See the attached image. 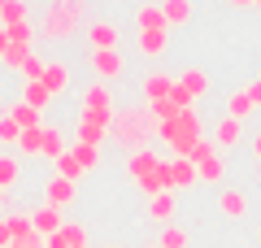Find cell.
I'll return each instance as SVG.
<instances>
[{"label":"cell","mask_w":261,"mask_h":248,"mask_svg":"<svg viewBox=\"0 0 261 248\" xmlns=\"http://www.w3.org/2000/svg\"><path fill=\"white\" fill-rule=\"evenodd\" d=\"M109 135L118 139V148H126V153H144V148H152L157 122H152L148 105H126V109H113Z\"/></svg>","instance_id":"obj_1"},{"label":"cell","mask_w":261,"mask_h":248,"mask_svg":"<svg viewBox=\"0 0 261 248\" xmlns=\"http://www.w3.org/2000/svg\"><path fill=\"white\" fill-rule=\"evenodd\" d=\"M87 22V0H48L44 13H39V39H74Z\"/></svg>","instance_id":"obj_2"},{"label":"cell","mask_w":261,"mask_h":248,"mask_svg":"<svg viewBox=\"0 0 261 248\" xmlns=\"http://www.w3.org/2000/svg\"><path fill=\"white\" fill-rule=\"evenodd\" d=\"M109 122H113V113H109V118H105V113H79V122H74V144L100 148L105 135H109Z\"/></svg>","instance_id":"obj_3"},{"label":"cell","mask_w":261,"mask_h":248,"mask_svg":"<svg viewBox=\"0 0 261 248\" xmlns=\"http://www.w3.org/2000/svg\"><path fill=\"white\" fill-rule=\"evenodd\" d=\"M118 109V105H113V92H109V83H87L83 92H79V113H105V118H109V113Z\"/></svg>","instance_id":"obj_4"},{"label":"cell","mask_w":261,"mask_h":248,"mask_svg":"<svg viewBox=\"0 0 261 248\" xmlns=\"http://www.w3.org/2000/svg\"><path fill=\"white\" fill-rule=\"evenodd\" d=\"M87 61H92V74L100 83H113V79H122L126 74V57L113 48V53H87Z\"/></svg>","instance_id":"obj_5"},{"label":"cell","mask_w":261,"mask_h":248,"mask_svg":"<svg viewBox=\"0 0 261 248\" xmlns=\"http://www.w3.org/2000/svg\"><path fill=\"white\" fill-rule=\"evenodd\" d=\"M113 48H118V27L109 18L87 22V53H113Z\"/></svg>","instance_id":"obj_6"},{"label":"cell","mask_w":261,"mask_h":248,"mask_svg":"<svg viewBox=\"0 0 261 248\" xmlns=\"http://www.w3.org/2000/svg\"><path fill=\"white\" fill-rule=\"evenodd\" d=\"M27 213H31V227H35L44 239H48V235H57V231L65 227V213L57 209V205H39V209H27Z\"/></svg>","instance_id":"obj_7"},{"label":"cell","mask_w":261,"mask_h":248,"mask_svg":"<svg viewBox=\"0 0 261 248\" xmlns=\"http://www.w3.org/2000/svg\"><path fill=\"white\" fill-rule=\"evenodd\" d=\"M144 105H157V101H170V92H174V74H161V70H152V74H144Z\"/></svg>","instance_id":"obj_8"},{"label":"cell","mask_w":261,"mask_h":248,"mask_svg":"<svg viewBox=\"0 0 261 248\" xmlns=\"http://www.w3.org/2000/svg\"><path fill=\"white\" fill-rule=\"evenodd\" d=\"M39 83L48 87V96H65V92H70V83H74V74H70V65H65V61H48Z\"/></svg>","instance_id":"obj_9"},{"label":"cell","mask_w":261,"mask_h":248,"mask_svg":"<svg viewBox=\"0 0 261 248\" xmlns=\"http://www.w3.org/2000/svg\"><path fill=\"white\" fill-rule=\"evenodd\" d=\"M218 213L231 218V222L248 218V196H244L240 187H222V192H218Z\"/></svg>","instance_id":"obj_10"},{"label":"cell","mask_w":261,"mask_h":248,"mask_svg":"<svg viewBox=\"0 0 261 248\" xmlns=\"http://www.w3.org/2000/svg\"><path fill=\"white\" fill-rule=\"evenodd\" d=\"M79 196V183H70V179H61V175H53L44 183V205H57V209H65V205Z\"/></svg>","instance_id":"obj_11"},{"label":"cell","mask_w":261,"mask_h":248,"mask_svg":"<svg viewBox=\"0 0 261 248\" xmlns=\"http://www.w3.org/2000/svg\"><path fill=\"white\" fill-rule=\"evenodd\" d=\"M44 248H87V227L83 222H65L57 235L44 239Z\"/></svg>","instance_id":"obj_12"},{"label":"cell","mask_w":261,"mask_h":248,"mask_svg":"<svg viewBox=\"0 0 261 248\" xmlns=\"http://www.w3.org/2000/svg\"><path fill=\"white\" fill-rule=\"evenodd\" d=\"M226 179V157L222 153H209L205 161L196 165V183H205V187H222Z\"/></svg>","instance_id":"obj_13"},{"label":"cell","mask_w":261,"mask_h":248,"mask_svg":"<svg viewBox=\"0 0 261 248\" xmlns=\"http://www.w3.org/2000/svg\"><path fill=\"white\" fill-rule=\"evenodd\" d=\"M235 144H240V122H235L231 113H222V118L214 122V148L218 153H231Z\"/></svg>","instance_id":"obj_14"},{"label":"cell","mask_w":261,"mask_h":248,"mask_svg":"<svg viewBox=\"0 0 261 248\" xmlns=\"http://www.w3.org/2000/svg\"><path fill=\"white\" fill-rule=\"evenodd\" d=\"M174 83L183 87L187 96H192V101H200V96L209 92V74L200 70V65H187V70H178V79H174Z\"/></svg>","instance_id":"obj_15"},{"label":"cell","mask_w":261,"mask_h":248,"mask_svg":"<svg viewBox=\"0 0 261 248\" xmlns=\"http://www.w3.org/2000/svg\"><path fill=\"white\" fill-rule=\"evenodd\" d=\"M166 165H170V192H187L196 183V165L187 157H170Z\"/></svg>","instance_id":"obj_16"},{"label":"cell","mask_w":261,"mask_h":248,"mask_svg":"<svg viewBox=\"0 0 261 248\" xmlns=\"http://www.w3.org/2000/svg\"><path fill=\"white\" fill-rule=\"evenodd\" d=\"M157 165H161L157 148H144V153H130V157H126V175H130V183H135V179H144V175H152Z\"/></svg>","instance_id":"obj_17"},{"label":"cell","mask_w":261,"mask_h":248,"mask_svg":"<svg viewBox=\"0 0 261 248\" xmlns=\"http://www.w3.org/2000/svg\"><path fill=\"white\" fill-rule=\"evenodd\" d=\"M174 213H178V205H174V192L148 196V218H152V222H161V227H170V222H174Z\"/></svg>","instance_id":"obj_18"},{"label":"cell","mask_w":261,"mask_h":248,"mask_svg":"<svg viewBox=\"0 0 261 248\" xmlns=\"http://www.w3.org/2000/svg\"><path fill=\"white\" fill-rule=\"evenodd\" d=\"M135 48H140L144 57H161V53L170 48V27H157V31H140V44H135Z\"/></svg>","instance_id":"obj_19"},{"label":"cell","mask_w":261,"mask_h":248,"mask_svg":"<svg viewBox=\"0 0 261 248\" xmlns=\"http://www.w3.org/2000/svg\"><path fill=\"white\" fill-rule=\"evenodd\" d=\"M5 113H9V118L18 122V131H31V127H44V113H39V109H31L27 101H13V105H5Z\"/></svg>","instance_id":"obj_20"},{"label":"cell","mask_w":261,"mask_h":248,"mask_svg":"<svg viewBox=\"0 0 261 248\" xmlns=\"http://www.w3.org/2000/svg\"><path fill=\"white\" fill-rule=\"evenodd\" d=\"M31 22V5L27 0H5V9H0V27L13 31V27H27Z\"/></svg>","instance_id":"obj_21"},{"label":"cell","mask_w":261,"mask_h":248,"mask_svg":"<svg viewBox=\"0 0 261 248\" xmlns=\"http://www.w3.org/2000/svg\"><path fill=\"white\" fill-rule=\"evenodd\" d=\"M161 18H166V27H187L192 22V0H161Z\"/></svg>","instance_id":"obj_22"},{"label":"cell","mask_w":261,"mask_h":248,"mask_svg":"<svg viewBox=\"0 0 261 248\" xmlns=\"http://www.w3.org/2000/svg\"><path fill=\"white\" fill-rule=\"evenodd\" d=\"M135 27H140V31H157V27H166V18H161V5H157V0H144L140 9H135Z\"/></svg>","instance_id":"obj_23"},{"label":"cell","mask_w":261,"mask_h":248,"mask_svg":"<svg viewBox=\"0 0 261 248\" xmlns=\"http://www.w3.org/2000/svg\"><path fill=\"white\" fill-rule=\"evenodd\" d=\"M226 113H231L235 122H244V118H252V113H257V105H252V96L240 87V92H231V96H226Z\"/></svg>","instance_id":"obj_24"},{"label":"cell","mask_w":261,"mask_h":248,"mask_svg":"<svg viewBox=\"0 0 261 248\" xmlns=\"http://www.w3.org/2000/svg\"><path fill=\"white\" fill-rule=\"evenodd\" d=\"M174 127H178V135L200 139V131H205V118H200V113H196V105H192V109H183V113L174 118Z\"/></svg>","instance_id":"obj_25"},{"label":"cell","mask_w":261,"mask_h":248,"mask_svg":"<svg viewBox=\"0 0 261 248\" xmlns=\"http://www.w3.org/2000/svg\"><path fill=\"white\" fill-rule=\"evenodd\" d=\"M18 153L22 157H44V127H31L18 135Z\"/></svg>","instance_id":"obj_26"},{"label":"cell","mask_w":261,"mask_h":248,"mask_svg":"<svg viewBox=\"0 0 261 248\" xmlns=\"http://www.w3.org/2000/svg\"><path fill=\"white\" fill-rule=\"evenodd\" d=\"M61 153H70V148H65V131L53 122V127H44V157H48V161H57Z\"/></svg>","instance_id":"obj_27"},{"label":"cell","mask_w":261,"mask_h":248,"mask_svg":"<svg viewBox=\"0 0 261 248\" xmlns=\"http://www.w3.org/2000/svg\"><path fill=\"white\" fill-rule=\"evenodd\" d=\"M22 101H27L31 109H39V113H44L48 105H53V96H48V87H44V83H22Z\"/></svg>","instance_id":"obj_28"},{"label":"cell","mask_w":261,"mask_h":248,"mask_svg":"<svg viewBox=\"0 0 261 248\" xmlns=\"http://www.w3.org/2000/svg\"><path fill=\"white\" fill-rule=\"evenodd\" d=\"M18 179H22V165H18V157H0V192L18 187Z\"/></svg>","instance_id":"obj_29"},{"label":"cell","mask_w":261,"mask_h":248,"mask_svg":"<svg viewBox=\"0 0 261 248\" xmlns=\"http://www.w3.org/2000/svg\"><path fill=\"white\" fill-rule=\"evenodd\" d=\"M70 153H74V161L83 165V175L100 165V148H92V144H70Z\"/></svg>","instance_id":"obj_30"},{"label":"cell","mask_w":261,"mask_h":248,"mask_svg":"<svg viewBox=\"0 0 261 248\" xmlns=\"http://www.w3.org/2000/svg\"><path fill=\"white\" fill-rule=\"evenodd\" d=\"M53 165H57V175H61V179H70V183H79V179H83V165L74 161V153H61Z\"/></svg>","instance_id":"obj_31"},{"label":"cell","mask_w":261,"mask_h":248,"mask_svg":"<svg viewBox=\"0 0 261 248\" xmlns=\"http://www.w3.org/2000/svg\"><path fill=\"white\" fill-rule=\"evenodd\" d=\"M183 244H187V231L174 227V222H170V227L161 231V239H157V248H183Z\"/></svg>","instance_id":"obj_32"},{"label":"cell","mask_w":261,"mask_h":248,"mask_svg":"<svg viewBox=\"0 0 261 248\" xmlns=\"http://www.w3.org/2000/svg\"><path fill=\"white\" fill-rule=\"evenodd\" d=\"M44 65H48V61H39V57L31 53V61L22 65V83H39V79H44Z\"/></svg>","instance_id":"obj_33"},{"label":"cell","mask_w":261,"mask_h":248,"mask_svg":"<svg viewBox=\"0 0 261 248\" xmlns=\"http://www.w3.org/2000/svg\"><path fill=\"white\" fill-rule=\"evenodd\" d=\"M18 135H22L18 122H13L9 113H0V144H18Z\"/></svg>","instance_id":"obj_34"},{"label":"cell","mask_w":261,"mask_h":248,"mask_svg":"<svg viewBox=\"0 0 261 248\" xmlns=\"http://www.w3.org/2000/svg\"><path fill=\"white\" fill-rule=\"evenodd\" d=\"M13 244V227H9V218H0V248H9Z\"/></svg>","instance_id":"obj_35"},{"label":"cell","mask_w":261,"mask_h":248,"mask_svg":"<svg viewBox=\"0 0 261 248\" xmlns=\"http://www.w3.org/2000/svg\"><path fill=\"white\" fill-rule=\"evenodd\" d=\"M244 92H248V96H252V105H257V109H261V79H252L248 87H244Z\"/></svg>","instance_id":"obj_36"},{"label":"cell","mask_w":261,"mask_h":248,"mask_svg":"<svg viewBox=\"0 0 261 248\" xmlns=\"http://www.w3.org/2000/svg\"><path fill=\"white\" fill-rule=\"evenodd\" d=\"M5 53H9V31L0 27V61H5Z\"/></svg>","instance_id":"obj_37"},{"label":"cell","mask_w":261,"mask_h":248,"mask_svg":"<svg viewBox=\"0 0 261 248\" xmlns=\"http://www.w3.org/2000/svg\"><path fill=\"white\" fill-rule=\"evenodd\" d=\"M222 5H231V9H252L257 0H222Z\"/></svg>","instance_id":"obj_38"},{"label":"cell","mask_w":261,"mask_h":248,"mask_svg":"<svg viewBox=\"0 0 261 248\" xmlns=\"http://www.w3.org/2000/svg\"><path fill=\"white\" fill-rule=\"evenodd\" d=\"M248 144H252V157H257V161H261V131H257V135L248 139Z\"/></svg>","instance_id":"obj_39"},{"label":"cell","mask_w":261,"mask_h":248,"mask_svg":"<svg viewBox=\"0 0 261 248\" xmlns=\"http://www.w3.org/2000/svg\"><path fill=\"white\" fill-rule=\"evenodd\" d=\"M105 248H122V244H105Z\"/></svg>","instance_id":"obj_40"},{"label":"cell","mask_w":261,"mask_h":248,"mask_svg":"<svg viewBox=\"0 0 261 248\" xmlns=\"http://www.w3.org/2000/svg\"><path fill=\"white\" fill-rule=\"evenodd\" d=\"M257 244H261V227H257Z\"/></svg>","instance_id":"obj_41"},{"label":"cell","mask_w":261,"mask_h":248,"mask_svg":"<svg viewBox=\"0 0 261 248\" xmlns=\"http://www.w3.org/2000/svg\"><path fill=\"white\" fill-rule=\"evenodd\" d=\"M252 9H261V0H257V5H252Z\"/></svg>","instance_id":"obj_42"},{"label":"cell","mask_w":261,"mask_h":248,"mask_svg":"<svg viewBox=\"0 0 261 248\" xmlns=\"http://www.w3.org/2000/svg\"><path fill=\"white\" fill-rule=\"evenodd\" d=\"M0 9H5V0H0Z\"/></svg>","instance_id":"obj_43"},{"label":"cell","mask_w":261,"mask_h":248,"mask_svg":"<svg viewBox=\"0 0 261 248\" xmlns=\"http://www.w3.org/2000/svg\"><path fill=\"white\" fill-rule=\"evenodd\" d=\"M152 248H157V244H152Z\"/></svg>","instance_id":"obj_44"}]
</instances>
